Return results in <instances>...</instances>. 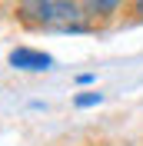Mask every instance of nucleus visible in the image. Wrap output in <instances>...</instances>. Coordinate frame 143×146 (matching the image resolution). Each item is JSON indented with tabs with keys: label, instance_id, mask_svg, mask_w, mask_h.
Listing matches in <instances>:
<instances>
[{
	"label": "nucleus",
	"instance_id": "nucleus-1",
	"mask_svg": "<svg viewBox=\"0 0 143 146\" xmlns=\"http://www.w3.org/2000/svg\"><path fill=\"white\" fill-rule=\"evenodd\" d=\"M23 13L40 27L53 30H80L77 0H23Z\"/></svg>",
	"mask_w": 143,
	"mask_h": 146
},
{
	"label": "nucleus",
	"instance_id": "nucleus-2",
	"mask_svg": "<svg viewBox=\"0 0 143 146\" xmlns=\"http://www.w3.org/2000/svg\"><path fill=\"white\" fill-rule=\"evenodd\" d=\"M10 63L17 66V70H50V56L40 53V50H27V46H20V50H13L10 53Z\"/></svg>",
	"mask_w": 143,
	"mask_h": 146
},
{
	"label": "nucleus",
	"instance_id": "nucleus-3",
	"mask_svg": "<svg viewBox=\"0 0 143 146\" xmlns=\"http://www.w3.org/2000/svg\"><path fill=\"white\" fill-rule=\"evenodd\" d=\"M83 7H87V13H100V17H107V13H113V10L120 7V0H83Z\"/></svg>",
	"mask_w": 143,
	"mask_h": 146
},
{
	"label": "nucleus",
	"instance_id": "nucleus-4",
	"mask_svg": "<svg viewBox=\"0 0 143 146\" xmlns=\"http://www.w3.org/2000/svg\"><path fill=\"white\" fill-rule=\"evenodd\" d=\"M93 103H100V93H83V96H77V106H93Z\"/></svg>",
	"mask_w": 143,
	"mask_h": 146
},
{
	"label": "nucleus",
	"instance_id": "nucleus-5",
	"mask_svg": "<svg viewBox=\"0 0 143 146\" xmlns=\"http://www.w3.org/2000/svg\"><path fill=\"white\" fill-rule=\"evenodd\" d=\"M136 13H140V17H143V0H136Z\"/></svg>",
	"mask_w": 143,
	"mask_h": 146
}]
</instances>
